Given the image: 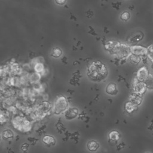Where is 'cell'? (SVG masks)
I'll return each instance as SVG.
<instances>
[{
  "instance_id": "cell-15",
  "label": "cell",
  "mask_w": 153,
  "mask_h": 153,
  "mask_svg": "<svg viewBox=\"0 0 153 153\" xmlns=\"http://www.w3.org/2000/svg\"><path fill=\"white\" fill-rule=\"evenodd\" d=\"M130 60H131V62L133 63L137 64V63H139L140 62V58L139 57V56H136V55L133 54V55H131L130 56Z\"/></svg>"
},
{
  "instance_id": "cell-13",
  "label": "cell",
  "mask_w": 153,
  "mask_h": 153,
  "mask_svg": "<svg viewBox=\"0 0 153 153\" xmlns=\"http://www.w3.org/2000/svg\"><path fill=\"white\" fill-rule=\"evenodd\" d=\"M136 33L134 34V35H132L131 36V37L130 38V39H128L130 42H138L140 40H141L142 38H143V34L142 32H137V36H136Z\"/></svg>"
},
{
  "instance_id": "cell-14",
  "label": "cell",
  "mask_w": 153,
  "mask_h": 153,
  "mask_svg": "<svg viewBox=\"0 0 153 153\" xmlns=\"http://www.w3.org/2000/svg\"><path fill=\"white\" fill-rule=\"evenodd\" d=\"M146 55L149 57V59L153 63V44L150 45L147 48V54Z\"/></svg>"
},
{
  "instance_id": "cell-20",
  "label": "cell",
  "mask_w": 153,
  "mask_h": 153,
  "mask_svg": "<svg viewBox=\"0 0 153 153\" xmlns=\"http://www.w3.org/2000/svg\"><path fill=\"white\" fill-rule=\"evenodd\" d=\"M55 1H56L57 4H60V5H63L66 2V0H55Z\"/></svg>"
},
{
  "instance_id": "cell-6",
  "label": "cell",
  "mask_w": 153,
  "mask_h": 153,
  "mask_svg": "<svg viewBox=\"0 0 153 153\" xmlns=\"http://www.w3.org/2000/svg\"><path fill=\"white\" fill-rule=\"evenodd\" d=\"M78 114V109L76 108H71L66 111L65 117L66 120H72L76 117Z\"/></svg>"
},
{
  "instance_id": "cell-2",
  "label": "cell",
  "mask_w": 153,
  "mask_h": 153,
  "mask_svg": "<svg viewBox=\"0 0 153 153\" xmlns=\"http://www.w3.org/2000/svg\"><path fill=\"white\" fill-rule=\"evenodd\" d=\"M68 107V102L66 98L63 96L59 97L56 101L54 105V114L59 115L65 110Z\"/></svg>"
},
{
  "instance_id": "cell-18",
  "label": "cell",
  "mask_w": 153,
  "mask_h": 153,
  "mask_svg": "<svg viewBox=\"0 0 153 153\" xmlns=\"http://www.w3.org/2000/svg\"><path fill=\"white\" fill-rule=\"evenodd\" d=\"M129 18H130V14L127 11L123 12L121 15V19L123 21H127L129 19Z\"/></svg>"
},
{
  "instance_id": "cell-4",
  "label": "cell",
  "mask_w": 153,
  "mask_h": 153,
  "mask_svg": "<svg viewBox=\"0 0 153 153\" xmlns=\"http://www.w3.org/2000/svg\"><path fill=\"white\" fill-rule=\"evenodd\" d=\"M147 68L145 66L140 68L137 72V78L139 81L143 82L149 75Z\"/></svg>"
},
{
  "instance_id": "cell-10",
  "label": "cell",
  "mask_w": 153,
  "mask_h": 153,
  "mask_svg": "<svg viewBox=\"0 0 153 153\" xmlns=\"http://www.w3.org/2000/svg\"><path fill=\"white\" fill-rule=\"evenodd\" d=\"M130 101L134 105H139L142 102V97L139 94H133L130 96Z\"/></svg>"
},
{
  "instance_id": "cell-3",
  "label": "cell",
  "mask_w": 153,
  "mask_h": 153,
  "mask_svg": "<svg viewBox=\"0 0 153 153\" xmlns=\"http://www.w3.org/2000/svg\"><path fill=\"white\" fill-rule=\"evenodd\" d=\"M131 52L136 56L145 55L147 54V48L140 45L133 46L130 48Z\"/></svg>"
},
{
  "instance_id": "cell-17",
  "label": "cell",
  "mask_w": 153,
  "mask_h": 153,
  "mask_svg": "<svg viewBox=\"0 0 153 153\" xmlns=\"http://www.w3.org/2000/svg\"><path fill=\"white\" fill-rule=\"evenodd\" d=\"M134 104H133L131 102H128L126 104V109L128 112H130L134 109Z\"/></svg>"
},
{
  "instance_id": "cell-16",
  "label": "cell",
  "mask_w": 153,
  "mask_h": 153,
  "mask_svg": "<svg viewBox=\"0 0 153 153\" xmlns=\"http://www.w3.org/2000/svg\"><path fill=\"white\" fill-rule=\"evenodd\" d=\"M2 136L4 138H10V137H12L13 136V132L10 130H6L5 131H4L3 133H2Z\"/></svg>"
},
{
  "instance_id": "cell-19",
  "label": "cell",
  "mask_w": 153,
  "mask_h": 153,
  "mask_svg": "<svg viewBox=\"0 0 153 153\" xmlns=\"http://www.w3.org/2000/svg\"><path fill=\"white\" fill-rule=\"evenodd\" d=\"M62 54V51L61 50L58 48H56L53 50V53H52V56L55 57H59Z\"/></svg>"
},
{
  "instance_id": "cell-1",
  "label": "cell",
  "mask_w": 153,
  "mask_h": 153,
  "mask_svg": "<svg viewBox=\"0 0 153 153\" xmlns=\"http://www.w3.org/2000/svg\"><path fill=\"white\" fill-rule=\"evenodd\" d=\"M108 71L105 65L100 62L94 61L88 67L87 75L93 81H102L106 77Z\"/></svg>"
},
{
  "instance_id": "cell-5",
  "label": "cell",
  "mask_w": 153,
  "mask_h": 153,
  "mask_svg": "<svg viewBox=\"0 0 153 153\" xmlns=\"http://www.w3.org/2000/svg\"><path fill=\"white\" fill-rule=\"evenodd\" d=\"M146 87L143 82L136 80V82H135L134 85V90L137 94H142L144 93L146 90Z\"/></svg>"
},
{
  "instance_id": "cell-7",
  "label": "cell",
  "mask_w": 153,
  "mask_h": 153,
  "mask_svg": "<svg viewBox=\"0 0 153 153\" xmlns=\"http://www.w3.org/2000/svg\"><path fill=\"white\" fill-rule=\"evenodd\" d=\"M106 92L111 95H115L118 92V89L116 84L114 83H109L106 88Z\"/></svg>"
},
{
  "instance_id": "cell-11",
  "label": "cell",
  "mask_w": 153,
  "mask_h": 153,
  "mask_svg": "<svg viewBox=\"0 0 153 153\" xmlns=\"http://www.w3.org/2000/svg\"><path fill=\"white\" fill-rule=\"evenodd\" d=\"M146 88L153 89V74H149L148 78L143 81Z\"/></svg>"
},
{
  "instance_id": "cell-12",
  "label": "cell",
  "mask_w": 153,
  "mask_h": 153,
  "mask_svg": "<svg viewBox=\"0 0 153 153\" xmlns=\"http://www.w3.org/2000/svg\"><path fill=\"white\" fill-rule=\"evenodd\" d=\"M108 137L111 140L117 141V140H119V139L120 137V133L118 131L112 130L109 133Z\"/></svg>"
},
{
  "instance_id": "cell-9",
  "label": "cell",
  "mask_w": 153,
  "mask_h": 153,
  "mask_svg": "<svg viewBox=\"0 0 153 153\" xmlns=\"http://www.w3.org/2000/svg\"><path fill=\"white\" fill-rule=\"evenodd\" d=\"M42 142L47 145H54L56 143V140L54 137L50 135H45L42 138Z\"/></svg>"
},
{
  "instance_id": "cell-8",
  "label": "cell",
  "mask_w": 153,
  "mask_h": 153,
  "mask_svg": "<svg viewBox=\"0 0 153 153\" xmlns=\"http://www.w3.org/2000/svg\"><path fill=\"white\" fill-rule=\"evenodd\" d=\"M87 146L88 149L90 151L95 152L99 148V144L97 141L92 140H90L88 142Z\"/></svg>"
}]
</instances>
